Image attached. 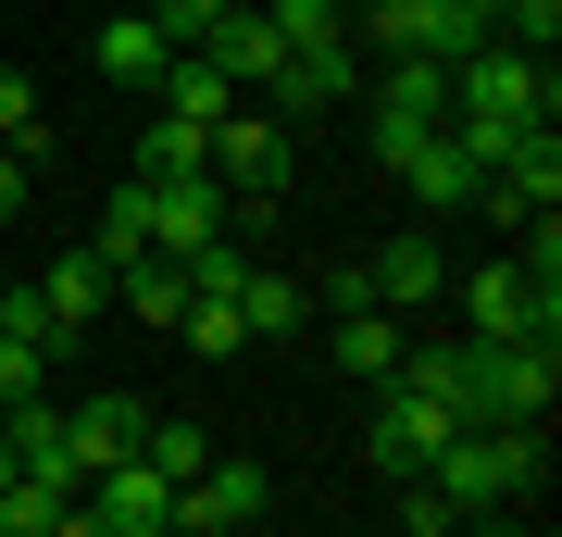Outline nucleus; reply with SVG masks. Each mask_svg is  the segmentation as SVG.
I'll list each match as a JSON object with an SVG mask.
<instances>
[{"instance_id":"36","label":"nucleus","mask_w":562,"mask_h":537,"mask_svg":"<svg viewBox=\"0 0 562 537\" xmlns=\"http://www.w3.org/2000/svg\"><path fill=\"white\" fill-rule=\"evenodd\" d=\"M225 13H262V0H225Z\"/></svg>"},{"instance_id":"6","label":"nucleus","mask_w":562,"mask_h":537,"mask_svg":"<svg viewBox=\"0 0 562 537\" xmlns=\"http://www.w3.org/2000/svg\"><path fill=\"white\" fill-rule=\"evenodd\" d=\"M262 513H276V476H262V462H225V450L176 488V537H238Z\"/></svg>"},{"instance_id":"33","label":"nucleus","mask_w":562,"mask_h":537,"mask_svg":"<svg viewBox=\"0 0 562 537\" xmlns=\"http://www.w3.org/2000/svg\"><path fill=\"white\" fill-rule=\"evenodd\" d=\"M50 537H113V525H101V500L76 488V500H63V525H50Z\"/></svg>"},{"instance_id":"1","label":"nucleus","mask_w":562,"mask_h":537,"mask_svg":"<svg viewBox=\"0 0 562 537\" xmlns=\"http://www.w3.org/2000/svg\"><path fill=\"white\" fill-rule=\"evenodd\" d=\"M425 476L450 488V513H513V500L550 476V425H462Z\"/></svg>"},{"instance_id":"15","label":"nucleus","mask_w":562,"mask_h":537,"mask_svg":"<svg viewBox=\"0 0 562 537\" xmlns=\"http://www.w3.org/2000/svg\"><path fill=\"white\" fill-rule=\"evenodd\" d=\"M201 63H213L225 88H276V63H288V38H276V25H262V13H213V38H201Z\"/></svg>"},{"instance_id":"13","label":"nucleus","mask_w":562,"mask_h":537,"mask_svg":"<svg viewBox=\"0 0 562 537\" xmlns=\"http://www.w3.org/2000/svg\"><path fill=\"white\" fill-rule=\"evenodd\" d=\"M138 400L125 388H101V400H76V413H63V438H76V476H113V462H138Z\"/></svg>"},{"instance_id":"5","label":"nucleus","mask_w":562,"mask_h":537,"mask_svg":"<svg viewBox=\"0 0 562 537\" xmlns=\"http://www.w3.org/2000/svg\"><path fill=\"white\" fill-rule=\"evenodd\" d=\"M462 438V413L438 388H413V376H387L375 388V425H362V450H375V476H425V462H438Z\"/></svg>"},{"instance_id":"28","label":"nucleus","mask_w":562,"mask_h":537,"mask_svg":"<svg viewBox=\"0 0 562 537\" xmlns=\"http://www.w3.org/2000/svg\"><path fill=\"white\" fill-rule=\"evenodd\" d=\"M176 325H188V350H201V362H225V350L250 338V325H238V300H188Z\"/></svg>"},{"instance_id":"32","label":"nucleus","mask_w":562,"mask_h":537,"mask_svg":"<svg viewBox=\"0 0 562 537\" xmlns=\"http://www.w3.org/2000/svg\"><path fill=\"white\" fill-rule=\"evenodd\" d=\"M38 362H50L38 338H0V413H13V400H38Z\"/></svg>"},{"instance_id":"30","label":"nucleus","mask_w":562,"mask_h":537,"mask_svg":"<svg viewBox=\"0 0 562 537\" xmlns=\"http://www.w3.org/2000/svg\"><path fill=\"white\" fill-rule=\"evenodd\" d=\"M401 525H413V537H450L462 513H450V488H438V476H401Z\"/></svg>"},{"instance_id":"27","label":"nucleus","mask_w":562,"mask_h":537,"mask_svg":"<svg viewBox=\"0 0 562 537\" xmlns=\"http://www.w3.org/2000/svg\"><path fill=\"white\" fill-rule=\"evenodd\" d=\"M63 500H76V488H50V476H13V488H0V537H50V525H63Z\"/></svg>"},{"instance_id":"31","label":"nucleus","mask_w":562,"mask_h":537,"mask_svg":"<svg viewBox=\"0 0 562 537\" xmlns=\"http://www.w3.org/2000/svg\"><path fill=\"white\" fill-rule=\"evenodd\" d=\"M213 13H225V0H150V25H162L176 51H201V38H213Z\"/></svg>"},{"instance_id":"8","label":"nucleus","mask_w":562,"mask_h":537,"mask_svg":"<svg viewBox=\"0 0 562 537\" xmlns=\"http://www.w3.org/2000/svg\"><path fill=\"white\" fill-rule=\"evenodd\" d=\"M213 238H238V200H225L213 176H162L150 188V262H188Z\"/></svg>"},{"instance_id":"20","label":"nucleus","mask_w":562,"mask_h":537,"mask_svg":"<svg viewBox=\"0 0 562 537\" xmlns=\"http://www.w3.org/2000/svg\"><path fill=\"white\" fill-rule=\"evenodd\" d=\"M325 325H338V376H362V388H387V376H401V313H325Z\"/></svg>"},{"instance_id":"19","label":"nucleus","mask_w":562,"mask_h":537,"mask_svg":"<svg viewBox=\"0 0 562 537\" xmlns=\"http://www.w3.org/2000/svg\"><path fill=\"white\" fill-rule=\"evenodd\" d=\"M150 113H176V125H225V113H238V88H225L201 51H176V63H162V88H150Z\"/></svg>"},{"instance_id":"26","label":"nucleus","mask_w":562,"mask_h":537,"mask_svg":"<svg viewBox=\"0 0 562 537\" xmlns=\"http://www.w3.org/2000/svg\"><path fill=\"white\" fill-rule=\"evenodd\" d=\"M262 25H276L288 51H338V38H350V13H338V0H262Z\"/></svg>"},{"instance_id":"7","label":"nucleus","mask_w":562,"mask_h":537,"mask_svg":"<svg viewBox=\"0 0 562 537\" xmlns=\"http://www.w3.org/2000/svg\"><path fill=\"white\" fill-rule=\"evenodd\" d=\"M375 51H413V63H462V51H487V13L475 0H375Z\"/></svg>"},{"instance_id":"16","label":"nucleus","mask_w":562,"mask_h":537,"mask_svg":"<svg viewBox=\"0 0 562 537\" xmlns=\"http://www.w3.org/2000/svg\"><path fill=\"white\" fill-rule=\"evenodd\" d=\"M88 51H101V76H113V88H138V100L162 88V63H176V38H162L150 13H113V25H101Z\"/></svg>"},{"instance_id":"17","label":"nucleus","mask_w":562,"mask_h":537,"mask_svg":"<svg viewBox=\"0 0 562 537\" xmlns=\"http://www.w3.org/2000/svg\"><path fill=\"white\" fill-rule=\"evenodd\" d=\"M225 300H238V325H250V338H301V325H313V288H301V276H276V262H250Z\"/></svg>"},{"instance_id":"3","label":"nucleus","mask_w":562,"mask_h":537,"mask_svg":"<svg viewBox=\"0 0 562 537\" xmlns=\"http://www.w3.org/2000/svg\"><path fill=\"white\" fill-rule=\"evenodd\" d=\"M462 288V338H562V276H525V262H475Z\"/></svg>"},{"instance_id":"11","label":"nucleus","mask_w":562,"mask_h":537,"mask_svg":"<svg viewBox=\"0 0 562 537\" xmlns=\"http://www.w3.org/2000/svg\"><path fill=\"white\" fill-rule=\"evenodd\" d=\"M350 88H362V76H350V38H338V51H288L262 100H276V125H313V113H338Z\"/></svg>"},{"instance_id":"18","label":"nucleus","mask_w":562,"mask_h":537,"mask_svg":"<svg viewBox=\"0 0 562 537\" xmlns=\"http://www.w3.org/2000/svg\"><path fill=\"white\" fill-rule=\"evenodd\" d=\"M375 113H387V125H450V63H413V51H387V76H375Z\"/></svg>"},{"instance_id":"35","label":"nucleus","mask_w":562,"mask_h":537,"mask_svg":"<svg viewBox=\"0 0 562 537\" xmlns=\"http://www.w3.org/2000/svg\"><path fill=\"white\" fill-rule=\"evenodd\" d=\"M0 488H13V450H0Z\"/></svg>"},{"instance_id":"29","label":"nucleus","mask_w":562,"mask_h":537,"mask_svg":"<svg viewBox=\"0 0 562 537\" xmlns=\"http://www.w3.org/2000/svg\"><path fill=\"white\" fill-rule=\"evenodd\" d=\"M0 150H25V163H38V88H25L13 63H0Z\"/></svg>"},{"instance_id":"10","label":"nucleus","mask_w":562,"mask_h":537,"mask_svg":"<svg viewBox=\"0 0 562 537\" xmlns=\"http://www.w3.org/2000/svg\"><path fill=\"white\" fill-rule=\"evenodd\" d=\"M362 288H375V313H438V288H450V262H438V225L387 238L375 262H362Z\"/></svg>"},{"instance_id":"21","label":"nucleus","mask_w":562,"mask_h":537,"mask_svg":"<svg viewBox=\"0 0 562 537\" xmlns=\"http://www.w3.org/2000/svg\"><path fill=\"white\" fill-rule=\"evenodd\" d=\"M38 300H50V325H63V338H76V325L113 300V262H101V250H63L50 276H38Z\"/></svg>"},{"instance_id":"2","label":"nucleus","mask_w":562,"mask_h":537,"mask_svg":"<svg viewBox=\"0 0 562 537\" xmlns=\"http://www.w3.org/2000/svg\"><path fill=\"white\" fill-rule=\"evenodd\" d=\"M550 113H562V76H550L538 51H501V38H487V51L450 63V125H550Z\"/></svg>"},{"instance_id":"14","label":"nucleus","mask_w":562,"mask_h":537,"mask_svg":"<svg viewBox=\"0 0 562 537\" xmlns=\"http://www.w3.org/2000/svg\"><path fill=\"white\" fill-rule=\"evenodd\" d=\"M0 450H13V476L88 488V476H76V438H63V413H50V400H13V413H0Z\"/></svg>"},{"instance_id":"24","label":"nucleus","mask_w":562,"mask_h":537,"mask_svg":"<svg viewBox=\"0 0 562 537\" xmlns=\"http://www.w3.org/2000/svg\"><path fill=\"white\" fill-rule=\"evenodd\" d=\"M88 250H101V262H113V276H125V262H138V250H150V176H125V188L101 200V238H88Z\"/></svg>"},{"instance_id":"12","label":"nucleus","mask_w":562,"mask_h":537,"mask_svg":"<svg viewBox=\"0 0 562 537\" xmlns=\"http://www.w3.org/2000/svg\"><path fill=\"white\" fill-rule=\"evenodd\" d=\"M113 537H176V476H150V462H113V476H88Z\"/></svg>"},{"instance_id":"34","label":"nucleus","mask_w":562,"mask_h":537,"mask_svg":"<svg viewBox=\"0 0 562 537\" xmlns=\"http://www.w3.org/2000/svg\"><path fill=\"white\" fill-rule=\"evenodd\" d=\"M450 537H550V525H513V513H462Z\"/></svg>"},{"instance_id":"9","label":"nucleus","mask_w":562,"mask_h":537,"mask_svg":"<svg viewBox=\"0 0 562 537\" xmlns=\"http://www.w3.org/2000/svg\"><path fill=\"white\" fill-rule=\"evenodd\" d=\"M213 188L225 200H276L288 188V125L276 113H225L213 125Z\"/></svg>"},{"instance_id":"23","label":"nucleus","mask_w":562,"mask_h":537,"mask_svg":"<svg viewBox=\"0 0 562 537\" xmlns=\"http://www.w3.org/2000/svg\"><path fill=\"white\" fill-rule=\"evenodd\" d=\"M113 300H125V313H138V325H176L188 313V300H201V288H188V262H125V276H113Z\"/></svg>"},{"instance_id":"25","label":"nucleus","mask_w":562,"mask_h":537,"mask_svg":"<svg viewBox=\"0 0 562 537\" xmlns=\"http://www.w3.org/2000/svg\"><path fill=\"white\" fill-rule=\"evenodd\" d=\"M138 462H150V476H176V488H188V476L213 462V438H201L188 413H150V425H138Z\"/></svg>"},{"instance_id":"22","label":"nucleus","mask_w":562,"mask_h":537,"mask_svg":"<svg viewBox=\"0 0 562 537\" xmlns=\"http://www.w3.org/2000/svg\"><path fill=\"white\" fill-rule=\"evenodd\" d=\"M138 176H150V188H162V176H213V125L150 113V125H138Z\"/></svg>"},{"instance_id":"4","label":"nucleus","mask_w":562,"mask_h":537,"mask_svg":"<svg viewBox=\"0 0 562 537\" xmlns=\"http://www.w3.org/2000/svg\"><path fill=\"white\" fill-rule=\"evenodd\" d=\"M362 125H375V163L425 200V213H462V200L487 188V176H475V150H462L450 125H387V113H362Z\"/></svg>"}]
</instances>
